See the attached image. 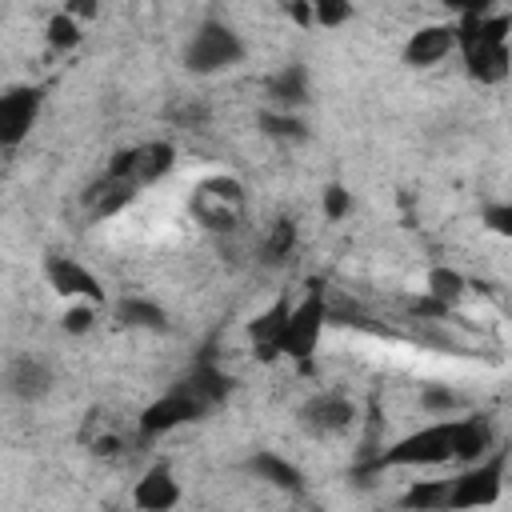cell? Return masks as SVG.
I'll return each instance as SVG.
<instances>
[{
    "mask_svg": "<svg viewBox=\"0 0 512 512\" xmlns=\"http://www.w3.org/2000/svg\"><path fill=\"white\" fill-rule=\"evenodd\" d=\"M260 132L280 140V144H300L308 140V124L296 112H280V108H264L260 112Z\"/></svg>",
    "mask_w": 512,
    "mask_h": 512,
    "instance_id": "obj_23",
    "label": "cell"
},
{
    "mask_svg": "<svg viewBox=\"0 0 512 512\" xmlns=\"http://www.w3.org/2000/svg\"><path fill=\"white\" fill-rule=\"evenodd\" d=\"M116 320H120L124 328L164 332V328H168V308H164L160 300H152V296L132 292V296H120V300H116Z\"/></svg>",
    "mask_w": 512,
    "mask_h": 512,
    "instance_id": "obj_19",
    "label": "cell"
},
{
    "mask_svg": "<svg viewBox=\"0 0 512 512\" xmlns=\"http://www.w3.org/2000/svg\"><path fill=\"white\" fill-rule=\"evenodd\" d=\"M444 8H452L456 16H464V12H484V0H444Z\"/></svg>",
    "mask_w": 512,
    "mask_h": 512,
    "instance_id": "obj_33",
    "label": "cell"
},
{
    "mask_svg": "<svg viewBox=\"0 0 512 512\" xmlns=\"http://www.w3.org/2000/svg\"><path fill=\"white\" fill-rule=\"evenodd\" d=\"M484 224H488L492 232H500V236H504V232H508V224H512V208H508V204H488V208H484Z\"/></svg>",
    "mask_w": 512,
    "mask_h": 512,
    "instance_id": "obj_31",
    "label": "cell"
},
{
    "mask_svg": "<svg viewBox=\"0 0 512 512\" xmlns=\"http://www.w3.org/2000/svg\"><path fill=\"white\" fill-rule=\"evenodd\" d=\"M504 468H508V452L492 448L488 456L464 464V472L456 480H448V508H488L500 500L504 488Z\"/></svg>",
    "mask_w": 512,
    "mask_h": 512,
    "instance_id": "obj_7",
    "label": "cell"
},
{
    "mask_svg": "<svg viewBox=\"0 0 512 512\" xmlns=\"http://www.w3.org/2000/svg\"><path fill=\"white\" fill-rule=\"evenodd\" d=\"M464 284H468V280H464L456 268H432V272H428V296H436V300L448 304V308L460 304Z\"/></svg>",
    "mask_w": 512,
    "mask_h": 512,
    "instance_id": "obj_25",
    "label": "cell"
},
{
    "mask_svg": "<svg viewBox=\"0 0 512 512\" xmlns=\"http://www.w3.org/2000/svg\"><path fill=\"white\" fill-rule=\"evenodd\" d=\"M172 160H176V148H172L168 140H148V144L120 148V152L108 160L104 172H112V176H128V180H136V184L144 188V184L160 180V176L172 168Z\"/></svg>",
    "mask_w": 512,
    "mask_h": 512,
    "instance_id": "obj_9",
    "label": "cell"
},
{
    "mask_svg": "<svg viewBox=\"0 0 512 512\" xmlns=\"http://www.w3.org/2000/svg\"><path fill=\"white\" fill-rule=\"evenodd\" d=\"M40 104H44V92L36 84H16L0 92V148L24 144V136L40 116Z\"/></svg>",
    "mask_w": 512,
    "mask_h": 512,
    "instance_id": "obj_11",
    "label": "cell"
},
{
    "mask_svg": "<svg viewBox=\"0 0 512 512\" xmlns=\"http://www.w3.org/2000/svg\"><path fill=\"white\" fill-rule=\"evenodd\" d=\"M452 52H456V20H448V24H424V28H416L408 36L404 64L408 68H436Z\"/></svg>",
    "mask_w": 512,
    "mask_h": 512,
    "instance_id": "obj_14",
    "label": "cell"
},
{
    "mask_svg": "<svg viewBox=\"0 0 512 512\" xmlns=\"http://www.w3.org/2000/svg\"><path fill=\"white\" fill-rule=\"evenodd\" d=\"M52 384H56V376H52L48 360H40V356H16L0 376V388L20 404H40L52 392Z\"/></svg>",
    "mask_w": 512,
    "mask_h": 512,
    "instance_id": "obj_13",
    "label": "cell"
},
{
    "mask_svg": "<svg viewBox=\"0 0 512 512\" xmlns=\"http://www.w3.org/2000/svg\"><path fill=\"white\" fill-rule=\"evenodd\" d=\"M320 212H324L328 220H344V216L352 212V192H348L344 184H328V188L320 192Z\"/></svg>",
    "mask_w": 512,
    "mask_h": 512,
    "instance_id": "obj_30",
    "label": "cell"
},
{
    "mask_svg": "<svg viewBox=\"0 0 512 512\" xmlns=\"http://www.w3.org/2000/svg\"><path fill=\"white\" fill-rule=\"evenodd\" d=\"M452 448H456V416H436L432 424L384 448L376 456V468H440L452 464Z\"/></svg>",
    "mask_w": 512,
    "mask_h": 512,
    "instance_id": "obj_4",
    "label": "cell"
},
{
    "mask_svg": "<svg viewBox=\"0 0 512 512\" xmlns=\"http://www.w3.org/2000/svg\"><path fill=\"white\" fill-rule=\"evenodd\" d=\"M308 12H312V24L340 28L352 20V0H308Z\"/></svg>",
    "mask_w": 512,
    "mask_h": 512,
    "instance_id": "obj_29",
    "label": "cell"
},
{
    "mask_svg": "<svg viewBox=\"0 0 512 512\" xmlns=\"http://www.w3.org/2000/svg\"><path fill=\"white\" fill-rule=\"evenodd\" d=\"M44 280L56 296L64 300H92V304H104V284L92 268H84L76 256H64V252H48L44 260Z\"/></svg>",
    "mask_w": 512,
    "mask_h": 512,
    "instance_id": "obj_10",
    "label": "cell"
},
{
    "mask_svg": "<svg viewBox=\"0 0 512 512\" xmlns=\"http://www.w3.org/2000/svg\"><path fill=\"white\" fill-rule=\"evenodd\" d=\"M264 100L268 108H280V112H300L308 104V68L304 64H284L276 68L268 80H264Z\"/></svg>",
    "mask_w": 512,
    "mask_h": 512,
    "instance_id": "obj_15",
    "label": "cell"
},
{
    "mask_svg": "<svg viewBox=\"0 0 512 512\" xmlns=\"http://www.w3.org/2000/svg\"><path fill=\"white\" fill-rule=\"evenodd\" d=\"M496 448V424L488 416H456V448H452V464H472L480 456H488Z\"/></svg>",
    "mask_w": 512,
    "mask_h": 512,
    "instance_id": "obj_17",
    "label": "cell"
},
{
    "mask_svg": "<svg viewBox=\"0 0 512 512\" xmlns=\"http://www.w3.org/2000/svg\"><path fill=\"white\" fill-rule=\"evenodd\" d=\"M400 508H416V512H432V508H448V480H420L400 496Z\"/></svg>",
    "mask_w": 512,
    "mask_h": 512,
    "instance_id": "obj_24",
    "label": "cell"
},
{
    "mask_svg": "<svg viewBox=\"0 0 512 512\" xmlns=\"http://www.w3.org/2000/svg\"><path fill=\"white\" fill-rule=\"evenodd\" d=\"M296 244H300V228H296V220H292V216H276V220L268 224L264 240H260V264H264V268H280V264H288L292 252H296Z\"/></svg>",
    "mask_w": 512,
    "mask_h": 512,
    "instance_id": "obj_20",
    "label": "cell"
},
{
    "mask_svg": "<svg viewBox=\"0 0 512 512\" xmlns=\"http://www.w3.org/2000/svg\"><path fill=\"white\" fill-rule=\"evenodd\" d=\"M48 44L56 48V52H72L80 40H84V32H80V20L76 16H68V12H56L52 20H48Z\"/></svg>",
    "mask_w": 512,
    "mask_h": 512,
    "instance_id": "obj_26",
    "label": "cell"
},
{
    "mask_svg": "<svg viewBox=\"0 0 512 512\" xmlns=\"http://www.w3.org/2000/svg\"><path fill=\"white\" fill-rule=\"evenodd\" d=\"M164 120L172 128H180V132H204L208 120H212V104L204 96H180V100H172L164 108Z\"/></svg>",
    "mask_w": 512,
    "mask_h": 512,
    "instance_id": "obj_22",
    "label": "cell"
},
{
    "mask_svg": "<svg viewBox=\"0 0 512 512\" xmlns=\"http://www.w3.org/2000/svg\"><path fill=\"white\" fill-rule=\"evenodd\" d=\"M456 52L480 84H500L508 76V16L504 12H464L456 16Z\"/></svg>",
    "mask_w": 512,
    "mask_h": 512,
    "instance_id": "obj_2",
    "label": "cell"
},
{
    "mask_svg": "<svg viewBox=\"0 0 512 512\" xmlns=\"http://www.w3.org/2000/svg\"><path fill=\"white\" fill-rule=\"evenodd\" d=\"M228 376L212 364V360H200L188 368L184 380H176L160 400H152L144 412H140V436L152 440V436H164L180 424H192L200 420L204 412H212L224 396H228Z\"/></svg>",
    "mask_w": 512,
    "mask_h": 512,
    "instance_id": "obj_1",
    "label": "cell"
},
{
    "mask_svg": "<svg viewBox=\"0 0 512 512\" xmlns=\"http://www.w3.org/2000/svg\"><path fill=\"white\" fill-rule=\"evenodd\" d=\"M96 308H100V304H92V300H68V308H64V316H60V328H64L68 336L92 332V328H96Z\"/></svg>",
    "mask_w": 512,
    "mask_h": 512,
    "instance_id": "obj_28",
    "label": "cell"
},
{
    "mask_svg": "<svg viewBox=\"0 0 512 512\" xmlns=\"http://www.w3.org/2000/svg\"><path fill=\"white\" fill-rule=\"evenodd\" d=\"M132 504H136V508H148V512H164V508H176V504H180V484H176V476H172V468H168L164 460L152 464V468L136 480Z\"/></svg>",
    "mask_w": 512,
    "mask_h": 512,
    "instance_id": "obj_16",
    "label": "cell"
},
{
    "mask_svg": "<svg viewBox=\"0 0 512 512\" xmlns=\"http://www.w3.org/2000/svg\"><path fill=\"white\" fill-rule=\"evenodd\" d=\"M300 428L312 436V440H344L348 432H356V420H360V408L352 396L328 388V392H312L300 412H296Z\"/></svg>",
    "mask_w": 512,
    "mask_h": 512,
    "instance_id": "obj_8",
    "label": "cell"
},
{
    "mask_svg": "<svg viewBox=\"0 0 512 512\" xmlns=\"http://www.w3.org/2000/svg\"><path fill=\"white\" fill-rule=\"evenodd\" d=\"M96 8H100L96 0H68V4H64V12H68V16H76V20H84V16H96Z\"/></svg>",
    "mask_w": 512,
    "mask_h": 512,
    "instance_id": "obj_32",
    "label": "cell"
},
{
    "mask_svg": "<svg viewBox=\"0 0 512 512\" xmlns=\"http://www.w3.org/2000/svg\"><path fill=\"white\" fill-rule=\"evenodd\" d=\"M460 404H464V396H460L452 384H428V388L420 392V408L432 412V416H452Z\"/></svg>",
    "mask_w": 512,
    "mask_h": 512,
    "instance_id": "obj_27",
    "label": "cell"
},
{
    "mask_svg": "<svg viewBox=\"0 0 512 512\" xmlns=\"http://www.w3.org/2000/svg\"><path fill=\"white\" fill-rule=\"evenodd\" d=\"M248 472H252L256 480H264V484H272V488L288 492V496H300V492H304V476H300V468H296L292 460H284V456L268 452V448L248 456Z\"/></svg>",
    "mask_w": 512,
    "mask_h": 512,
    "instance_id": "obj_18",
    "label": "cell"
},
{
    "mask_svg": "<svg viewBox=\"0 0 512 512\" xmlns=\"http://www.w3.org/2000/svg\"><path fill=\"white\" fill-rule=\"evenodd\" d=\"M136 192H140V184H136V180H128V176H112V172H100V176L84 188L80 208H84V216H88V220H108V216H120V212L136 200Z\"/></svg>",
    "mask_w": 512,
    "mask_h": 512,
    "instance_id": "obj_12",
    "label": "cell"
},
{
    "mask_svg": "<svg viewBox=\"0 0 512 512\" xmlns=\"http://www.w3.org/2000/svg\"><path fill=\"white\" fill-rule=\"evenodd\" d=\"M288 316V296H280L268 312H260L252 324H248V336H252V348L260 352V360H276L280 356V324Z\"/></svg>",
    "mask_w": 512,
    "mask_h": 512,
    "instance_id": "obj_21",
    "label": "cell"
},
{
    "mask_svg": "<svg viewBox=\"0 0 512 512\" xmlns=\"http://www.w3.org/2000/svg\"><path fill=\"white\" fill-rule=\"evenodd\" d=\"M324 324H328V296L320 288H312L304 300L288 304V316L280 324V356L308 364L316 344H320Z\"/></svg>",
    "mask_w": 512,
    "mask_h": 512,
    "instance_id": "obj_6",
    "label": "cell"
},
{
    "mask_svg": "<svg viewBox=\"0 0 512 512\" xmlns=\"http://www.w3.org/2000/svg\"><path fill=\"white\" fill-rule=\"evenodd\" d=\"M192 216L200 228L208 232H220V236H232L244 228V216H248V200H244V184L228 172H216V176H204L196 188H192Z\"/></svg>",
    "mask_w": 512,
    "mask_h": 512,
    "instance_id": "obj_3",
    "label": "cell"
},
{
    "mask_svg": "<svg viewBox=\"0 0 512 512\" xmlns=\"http://www.w3.org/2000/svg\"><path fill=\"white\" fill-rule=\"evenodd\" d=\"M244 40H240V32L232 28V24H224V20H204L196 32H192V40L184 44V68L192 72V76H216V72H228V68H236L240 60H244Z\"/></svg>",
    "mask_w": 512,
    "mask_h": 512,
    "instance_id": "obj_5",
    "label": "cell"
}]
</instances>
